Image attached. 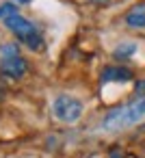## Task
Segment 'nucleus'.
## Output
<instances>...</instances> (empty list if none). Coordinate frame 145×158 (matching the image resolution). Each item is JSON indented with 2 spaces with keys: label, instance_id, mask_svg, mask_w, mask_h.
Here are the masks:
<instances>
[{
  "label": "nucleus",
  "instance_id": "obj_1",
  "mask_svg": "<svg viewBox=\"0 0 145 158\" xmlns=\"http://www.w3.org/2000/svg\"><path fill=\"white\" fill-rule=\"evenodd\" d=\"M143 117H145V93L136 95L132 102H128L123 106H117V108L108 110L104 115L100 128L104 132H119L123 128H130V126L139 123Z\"/></svg>",
  "mask_w": 145,
  "mask_h": 158
},
{
  "label": "nucleus",
  "instance_id": "obj_2",
  "mask_svg": "<svg viewBox=\"0 0 145 158\" xmlns=\"http://www.w3.org/2000/svg\"><path fill=\"white\" fill-rule=\"evenodd\" d=\"M26 48H31V50H35V52H39V50H44V37L39 35V31H37V26L31 22V20H26L22 13H18V15H13V18H9L7 22H2Z\"/></svg>",
  "mask_w": 145,
  "mask_h": 158
},
{
  "label": "nucleus",
  "instance_id": "obj_3",
  "mask_svg": "<svg viewBox=\"0 0 145 158\" xmlns=\"http://www.w3.org/2000/svg\"><path fill=\"white\" fill-rule=\"evenodd\" d=\"M85 113V104L74 95H56L52 102V115L61 123H76Z\"/></svg>",
  "mask_w": 145,
  "mask_h": 158
},
{
  "label": "nucleus",
  "instance_id": "obj_4",
  "mask_svg": "<svg viewBox=\"0 0 145 158\" xmlns=\"http://www.w3.org/2000/svg\"><path fill=\"white\" fill-rule=\"evenodd\" d=\"M26 59L24 56H9V59H0V74L9 80H18L26 74Z\"/></svg>",
  "mask_w": 145,
  "mask_h": 158
},
{
  "label": "nucleus",
  "instance_id": "obj_5",
  "mask_svg": "<svg viewBox=\"0 0 145 158\" xmlns=\"http://www.w3.org/2000/svg\"><path fill=\"white\" fill-rule=\"evenodd\" d=\"M100 80L102 82H130L132 80V72L128 67H121V65H108V67L102 69Z\"/></svg>",
  "mask_w": 145,
  "mask_h": 158
},
{
  "label": "nucleus",
  "instance_id": "obj_6",
  "mask_svg": "<svg viewBox=\"0 0 145 158\" xmlns=\"http://www.w3.org/2000/svg\"><path fill=\"white\" fill-rule=\"evenodd\" d=\"M126 24L132 28H143L145 26V5H136L126 13Z\"/></svg>",
  "mask_w": 145,
  "mask_h": 158
},
{
  "label": "nucleus",
  "instance_id": "obj_7",
  "mask_svg": "<svg viewBox=\"0 0 145 158\" xmlns=\"http://www.w3.org/2000/svg\"><path fill=\"white\" fill-rule=\"evenodd\" d=\"M136 50H139V44H136V41H123V44H119V46L113 50V59L126 61V59L134 56V54H136Z\"/></svg>",
  "mask_w": 145,
  "mask_h": 158
},
{
  "label": "nucleus",
  "instance_id": "obj_8",
  "mask_svg": "<svg viewBox=\"0 0 145 158\" xmlns=\"http://www.w3.org/2000/svg\"><path fill=\"white\" fill-rule=\"evenodd\" d=\"M18 13H20V9H18L15 2H2L0 5V22H7L9 18H13Z\"/></svg>",
  "mask_w": 145,
  "mask_h": 158
},
{
  "label": "nucleus",
  "instance_id": "obj_9",
  "mask_svg": "<svg viewBox=\"0 0 145 158\" xmlns=\"http://www.w3.org/2000/svg\"><path fill=\"white\" fill-rule=\"evenodd\" d=\"M18 54H20V46L13 41L0 46V59H9V56H18Z\"/></svg>",
  "mask_w": 145,
  "mask_h": 158
},
{
  "label": "nucleus",
  "instance_id": "obj_10",
  "mask_svg": "<svg viewBox=\"0 0 145 158\" xmlns=\"http://www.w3.org/2000/svg\"><path fill=\"white\" fill-rule=\"evenodd\" d=\"M87 2H93V5H106L108 0H87Z\"/></svg>",
  "mask_w": 145,
  "mask_h": 158
},
{
  "label": "nucleus",
  "instance_id": "obj_11",
  "mask_svg": "<svg viewBox=\"0 0 145 158\" xmlns=\"http://www.w3.org/2000/svg\"><path fill=\"white\" fill-rule=\"evenodd\" d=\"M13 2H15V5H28L31 0H13Z\"/></svg>",
  "mask_w": 145,
  "mask_h": 158
}]
</instances>
